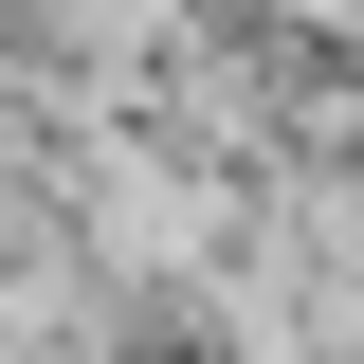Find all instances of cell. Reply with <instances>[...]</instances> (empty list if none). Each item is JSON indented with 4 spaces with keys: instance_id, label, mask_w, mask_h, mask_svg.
<instances>
[{
    "instance_id": "obj_1",
    "label": "cell",
    "mask_w": 364,
    "mask_h": 364,
    "mask_svg": "<svg viewBox=\"0 0 364 364\" xmlns=\"http://www.w3.org/2000/svg\"><path fill=\"white\" fill-rule=\"evenodd\" d=\"M37 37H73V55H109V37H146V0H18Z\"/></svg>"
}]
</instances>
